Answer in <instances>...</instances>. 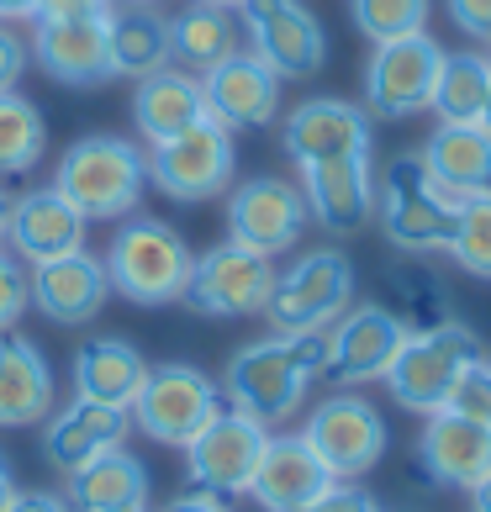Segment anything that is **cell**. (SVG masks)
Wrapping results in <instances>:
<instances>
[{
    "mask_svg": "<svg viewBox=\"0 0 491 512\" xmlns=\"http://www.w3.org/2000/svg\"><path fill=\"white\" fill-rule=\"evenodd\" d=\"M418 465L439 486H455V491L481 486L491 476V428L444 407L428 412V423L418 433Z\"/></svg>",
    "mask_w": 491,
    "mask_h": 512,
    "instance_id": "obj_21",
    "label": "cell"
},
{
    "mask_svg": "<svg viewBox=\"0 0 491 512\" xmlns=\"http://www.w3.org/2000/svg\"><path fill=\"white\" fill-rule=\"evenodd\" d=\"M106 296H111L106 264L90 249L32 264V307L48 322H59V328H85V322L106 307Z\"/></svg>",
    "mask_w": 491,
    "mask_h": 512,
    "instance_id": "obj_22",
    "label": "cell"
},
{
    "mask_svg": "<svg viewBox=\"0 0 491 512\" xmlns=\"http://www.w3.org/2000/svg\"><path fill=\"white\" fill-rule=\"evenodd\" d=\"M470 512H491V476L481 486H470Z\"/></svg>",
    "mask_w": 491,
    "mask_h": 512,
    "instance_id": "obj_47",
    "label": "cell"
},
{
    "mask_svg": "<svg viewBox=\"0 0 491 512\" xmlns=\"http://www.w3.org/2000/svg\"><path fill=\"white\" fill-rule=\"evenodd\" d=\"M444 254L455 259L465 275L491 280V191L465 196V201L455 206V233H449Z\"/></svg>",
    "mask_w": 491,
    "mask_h": 512,
    "instance_id": "obj_34",
    "label": "cell"
},
{
    "mask_svg": "<svg viewBox=\"0 0 491 512\" xmlns=\"http://www.w3.org/2000/svg\"><path fill=\"white\" fill-rule=\"evenodd\" d=\"M53 412V370L22 333H0V428H43Z\"/></svg>",
    "mask_w": 491,
    "mask_h": 512,
    "instance_id": "obj_27",
    "label": "cell"
},
{
    "mask_svg": "<svg viewBox=\"0 0 491 512\" xmlns=\"http://www.w3.org/2000/svg\"><path fill=\"white\" fill-rule=\"evenodd\" d=\"M111 6H159V0H111Z\"/></svg>",
    "mask_w": 491,
    "mask_h": 512,
    "instance_id": "obj_51",
    "label": "cell"
},
{
    "mask_svg": "<svg viewBox=\"0 0 491 512\" xmlns=\"http://www.w3.org/2000/svg\"><path fill=\"white\" fill-rule=\"evenodd\" d=\"M6 222H11V196L0 191V243H6Z\"/></svg>",
    "mask_w": 491,
    "mask_h": 512,
    "instance_id": "obj_48",
    "label": "cell"
},
{
    "mask_svg": "<svg viewBox=\"0 0 491 512\" xmlns=\"http://www.w3.org/2000/svg\"><path fill=\"white\" fill-rule=\"evenodd\" d=\"M301 196L307 212L328 227V233L349 238L375 222V169L370 159H328L301 169Z\"/></svg>",
    "mask_w": 491,
    "mask_h": 512,
    "instance_id": "obj_23",
    "label": "cell"
},
{
    "mask_svg": "<svg viewBox=\"0 0 491 512\" xmlns=\"http://www.w3.org/2000/svg\"><path fill=\"white\" fill-rule=\"evenodd\" d=\"M280 74L259 59L254 48H238L233 59H222L217 69L201 74V90H206V111L222 122V127H264L280 117Z\"/></svg>",
    "mask_w": 491,
    "mask_h": 512,
    "instance_id": "obj_19",
    "label": "cell"
},
{
    "mask_svg": "<svg viewBox=\"0 0 491 512\" xmlns=\"http://www.w3.org/2000/svg\"><path fill=\"white\" fill-rule=\"evenodd\" d=\"M32 59L48 80L69 90H90L117 80L111 69V11H74V16H37Z\"/></svg>",
    "mask_w": 491,
    "mask_h": 512,
    "instance_id": "obj_12",
    "label": "cell"
},
{
    "mask_svg": "<svg viewBox=\"0 0 491 512\" xmlns=\"http://www.w3.org/2000/svg\"><path fill=\"white\" fill-rule=\"evenodd\" d=\"M270 428L254 423L249 412L222 407L212 423H206L191 444H185V470H191L196 491H212V497H243L254 481V465L264 454Z\"/></svg>",
    "mask_w": 491,
    "mask_h": 512,
    "instance_id": "obj_14",
    "label": "cell"
},
{
    "mask_svg": "<svg viewBox=\"0 0 491 512\" xmlns=\"http://www.w3.org/2000/svg\"><path fill=\"white\" fill-rule=\"evenodd\" d=\"M64 502L74 512H148V470L127 444L101 449L96 460L69 470Z\"/></svg>",
    "mask_w": 491,
    "mask_h": 512,
    "instance_id": "obj_25",
    "label": "cell"
},
{
    "mask_svg": "<svg viewBox=\"0 0 491 512\" xmlns=\"http://www.w3.org/2000/svg\"><path fill=\"white\" fill-rule=\"evenodd\" d=\"M328 375V333H270L243 344L222 370V396L254 423H291L307 386Z\"/></svg>",
    "mask_w": 491,
    "mask_h": 512,
    "instance_id": "obj_1",
    "label": "cell"
},
{
    "mask_svg": "<svg viewBox=\"0 0 491 512\" xmlns=\"http://www.w3.org/2000/svg\"><path fill=\"white\" fill-rule=\"evenodd\" d=\"M27 307H32V270L0 249V333H11Z\"/></svg>",
    "mask_w": 491,
    "mask_h": 512,
    "instance_id": "obj_38",
    "label": "cell"
},
{
    "mask_svg": "<svg viewBox=\"0 0 491 512\" xmlns=\"http://www.w3.org/2000/svg\"><path fill=\"white\" fill-rule=\"evenodd\" d=\"M444 11L455 16V27L476 43H491V0H444Z\"/></svg>",
    "mask_w": 491,
    "mask_h": 512,
    "instance_id": "obj_41",
    "label": "cell"
},
{
    "mask_svg": "<svg viewBox=\"0 0 491 512\" xmlns=\"http://www.w3.org/2000/svg\"><path fill=\"white\" fill-rule=\"evenodd\" d=\"M74 11H111V0H43V16H74Z\"/></svg>",
    "mask_w": 491,
    "mask_h": 512,
    "instance_id": "obj_45",
    "label": "cell"
},
{
    "mask_svg": "<svg viewBox=\"0 0 491 512\" xmlns=\"http://www.w3.org/2000/svg\"><path fill=\"white\" fill-rule=\"evenodd\" d=\"M412 333V322L381 307V301H360L328 328V375L338 386H365V381H386L391 359L402 354Z\"/></svg>",
    "mask_w": 491,
    "mask_h": 512,
    "instance_id": "obj_15",
    "label": "cell"
},
{
    "mask_svg": "<svg viewBox=\"0 0 491 512\" xmlns=\"http://www.w3.org/2000/svg\"><path fill=\"white\" fill-rule=\"evenodd\" d=\"M11 497H16V476H11V460L0 454V512L11 507Z\"/></svg>",
    "mask_w": 491,
    "mask_h": 512,
    "instance_id": "obj_46",
    "label": "cell"
},
{
    "mask_svg": "<svg viewBox=\"0 0 491 512\" xmlns=\"http://www.w3.org/2000/svg\"><path fill=\"white\" fill-rule=\"evenodd\" d=\"M455 196L433 185L423 154H396L375 180V217L402 254H444L455 233Z\"/></svg>",
    "mask_w": 491,
    "mask_h": 512,
    "instance_id": "obj_5",
    "label": "cell"
},
{
    "mask_svg": "<svg viewBox=\"0 0 491 512\" xmlns=\"http://www.w3.org/2000/svg\"><path fill=\"white\" fill-rule=\"evenodd\" d=\"M85 233L90 222L85 212L74 206L59 185H37V191H22L11 201V222H6V243L11 254L27 264H48V259H64L74 249H85Z\"/></svg>",
    "mask_w": 491,
    "mask_h": 512,
    "instance_id": "obj_18",
    "label": "cell"
},
{
    "mask_svg": "<svg viewBox=\"0 0 491 512\" xmlns=\"http://www.w3.org/2000/svg\"><path fill=\"white\" fill-rule=\"evenodd\" d=\"M476 359H481V333L455 322V317L433 322V328H412L402 354L386 370V391L396 407L428 417L449 402V391L465 375V365H476Z\"/></svg>",
    "mask_w": 491,
    "mask_h": 512,
    "instance_id": "obj_4",
    "label": "cell"
},
{
    "mask_svg": "<svg viewBox=\"0 0 491 512\" xmlns=\"http://www.w3.org/2000/svg\"><path fill=\"white\" fill-rule=\"evenodd\" d=\"M396 307H418V328H433V322H449V291L439 286V275H428L423 264H407V270L391 275Z\"/></svg>",
    "mask_w": 491,
    "mask_h": 512,
    "instance_id": "obj_36",
    "label": "cell"
},
{
    "mask_svg": "<svg viewBox=\"0 0 491 512\" xmlns=\"http://www.w3.org/2000/svg\"><path fill=\"white\" fill-rule=\"evenodd\" d=\"M169 64V16L154 6H122L111 11V69L117 80H143Z\"/></svg>",
    "mask_w": 491,
    "mask_h": 512,
    "instance_id": "obj_31",
    "label": "cell"
},
{
    "mask_svg": "<svg viewBox=\"0 0 491 512\" xmlns=\"http://www.w3.org/2000/svg\"><path fill=\"white\" fill-rule=\"evenodd\" d=\"M201 6H228V11H238L243 0H201Z\"/></svg>",
    "mask_w": 491,
    "mask_h": 512,
    "instance_id": "obj_50",
    "label": "cell"
},
{
    "mask_svg": "<svg viewBox=\"0 0 491 512\" xmlns=\"http://www.w3.org/2000/svg\"><path fill=\"white\" fill-rule=\"evenodd\" d=\"M201 117H212V111H206L201 74H191V69L164 64V69L143 74V80L132 85V127H138L148 143L175 138V132L196 127Z\"/></svg>",
    "mask_w": 491,
    "mask_h": 512,
    "instance_id": "obj_26",
    "label": "cell"
},
{
    "mask_svg": "<svg viewBox=\"0 0 491 512\" xmlns=\"http://www.w3.org/2000/svg\"><path fill=\"white\" fill-rule=\"evenodd\" d=\"M53 185L80 206L85 222H117L148 191V154L127 138L96 132V138H80L64 148Z\"/></svg>",
    "mask_w": 491,
    "mask_h": 512,
    "instance_id": "obj_3",
    "label": "cell"
},
{
    "mask_svg": "<svg viewBox=\"0 0 491 512\" xmlns=\"http://www.w3.org/2000/svg\"><path fill=\"white\" fill-rule=\"evenodd\" d=\"M6 512H74L59 491H16Z\"/></svg>",
    "mask_w": 491,
    "mask_h": 512,
    "instance_id": "obj_42",
    "label": "cell"
},
{
    "mask_svg": "<svg viewBox=\"0 0 491 512\" xmlns=\"http://www.w3.org/2000/svg\"><path fill=\"white\" fill-rule=\"evenodd\" d=\"M301 439L312 444V454L328 465L333 481H360L386 454V417L360 391H333L301 423Z\"/></svg>",
    "mask_w": 491,
    "mask_h": 512,
    "instance_id": "obj_9",
    "label": "cell"
},
{
    "mask_svg": "<svg viewBox=\"0 0 491 512\" xmlns=\"http://www.w3.org/2000/svg\"><path fill=\"white\" fill-rule=\"evenodd\" d=\"M486 90H491V59L486 53H444L428 111H439V122H481Z\"/></svg>",
    "mask_w": 491,
    "mask_h": 512,
    "instance_id": "obj_32",
    "label": "cell"
},
{
    "mask_svg": "<svg viewBox=\"0 0 491 512\" xmlns=\"http://www.w3.org/2000/svg\"><path fill=\"white\" fill-rule=\"evenodd\" d=\"M101 264H106L111 291L127 296L132 307H169V301L185 296V280H191L196 254L169 222L132 217L111 233Z\"/></svg>",
    "mask_w": 491,
    "mask_h": 512,
    "instance_id": "obj_2",
    "label": "cell"
},
{
    "mask_svg": "<svg viewBox=\"0 0 491 512\" xmlns=\"http://www.w3.org/2000/svg\"><path fill=\"white\" fill-rule=\"evenodd\" d=\"M159 512H233V507H228V497H212V491H185V497H175Z\"/></svg>",
    "mask_w": 491,
    "mask_h": 512,
    "instance_id": "obj_43",
    "label": "cell"
},
{
    "mask_svg": "<svg viewBox=\"0 0 491 512\" xmlns=\"http://www.w3.org/2000/svg\"><path fill=\"white\" fill-rule=\"evenodd\" d=\"M444 412H460V417H470V423H486L491 428V359L465 365V375L455 381V391H449Z\"/></svg>",
    "mask_w": 491,
    "mask_h": 512,
    "instance_id": "obj_37",
    "label": "cell"
},
{
    "mask_svg": "<svg viewBox=\"0 0 491 512\" xmlns=\"http://www.w3.org/2000/svg\"><path fill=\"white\" fill-rule=\"evenodd\" d=\"M481 127L491 132V90H486V106H481Z\"/></svg>",
    "mask_w": 491,
    "mask_h": 512,
    "instance_id": "obj_49",
    "label": "cell"
},
{
    "mask_svg": "<svg viewBox=\"0 0 491 512\" xmlns=\"http://www.w3.org/2000/svg\"><path fill=\"white\" fill-rule=\"evenodd\" d=\"M217 412H222V386H212V375L196 365H180V359L148 365L143 386L127 407L138 433H148L154 444H169V449H185Z\"/></svg>",
    "mask_w": 491,
    "mask_h": 512,
    "instance_id": "obj_7",
    "label": "cell"
},
{
    "mask_svg": "<svg viewBox=\"0 0 491 512\" xmlns=\"http://www.w3.org/2000/svg\"><path fill=\"white\" fill-rule=\"evenodd\" d=\"M444 48L428 32L375 43L365 64V111L381 122H412L433 106V80H439Z\"/></svg>",
    "mask_w": 491,
    "mask_h": 512,
    "instance_id": "obj_10",
    "label": "cell"
},
{
    "mask_svg": "<svg viewBox=\"0 0 491 512\" xmlns=\"http://www.w3.org/2000/svg\"><path fill=\"white\" fill-rule=\"evenodd\" d=\"M423 164L444 196H481L491 191V132L481 122H439L423 143Z\"/></svg>",
    "mask_w": 491,
    "mask_h": 512,
    "instance_id": "obj_28",
    "label": "cell"
},
{
    "mask_svg": "<svg viewBox=\"0 0 491 512\" xmlns=\"http://www.w3.org/2000/svg\"><path fill=\"white\" fill-rule=\"evenodd\" d=\"M148 375V359L138 354V344L127 338H90V344L74 354V396L85 402H101V407H132Z\"/></svg>",
    "mask_w": 491,
    "mask_h": 512,
    "instance_id": "obj_29",
    "label": "cell"
},
{
    "mask_svg": "<svg viewBox=\"0 0 491 512\" xmlns=\"http://www.w3.org/2000/svg\"><path fill=\"white\" fill-rule=\"evenodd\" d=\"M333 486L328 465L312 454V444L301 433H270L264 439V454L254 465V481H249V497L264 512H301L312 507L323 491Z\"/></svg>",
    "mask_w": 491,
    "mask_h": 512,
    "instance_id": "obj_20",
    "label": "cell"
},
{
    "mask_svg": "<svg viewBox=\"0 0 491 512\" xmlns=\"http://www.w3.org/2000/svg\"><path fill=\"white\" fill-rule=\"evenodd\" d=\"M270 286H275V264L228 238L217 249L196 254L191 280H185V301L201 317H254L270 301Z\"/></svg>",
    "mask_w": 491,
    "mask_h": 512,
    "instance_id": "obj_13",
    "label": "cell"
},
{
    "mask_svg": "<svg viewBox=\"0 0 491 512\" xmlns=\"http://www.w3.org/2000/svg\"><path fill=\"white\" fill-rule=\"evenodd\" d=\"M301 512H386L381 502L370 497L365 486H354V481H333L323 497H317L312 507H301Z\"/></svg>",
    "mask_w": 491,
    "mask_h": 512,
    "instance_id": "obj_39",
    "label": "cell"
},
{
    "mask_svg": "<svg viewBox=\"0 0 491 512\" xmlns=\"http://www.w3.org/2000/svg\"><path fill=\"white\" fill-rule=\"evenodd\" d=\"M370 111L338 96H312L301 101L286 122H280V138H286V154L307 169V164H328V159H370Z\"/></svg>",
    "mask_w": 491,
    "mask_h": 512,
    "instance_id": "obj_17",
    "label": "cell"
},
{
    "mask_svg": "<svg viewBox=\"0 0 491 512\" xmlns=\"http://www.w3.org/2000/svg\"><path fill=\"white\" fill-rule=\"evenodd\" d=\"M238 22L249 32V48L280 80H312L328 64V32L301 0H243Z\"/></svg>",
    "mask_w": 491,
    "mask_h": 512,
    "instance_id": "obj_11",
    "label": "cell"
},
{
    "mask_svg": "<svg viewBox=\"0 0 491 512\" xmlns=\"http://www.w3.org/2000/svg\"><path fill=\"white\" fill-rule=\"evenodd\" d=\"M43 0H0V22H37Z\"/></svg>",
    "mask_w": 491,
    "mask_h": 512,
    "instance_id": "obj_44",
    "label": "cell"
},
{
    "mask_svg": "<svg viewBox=\"0 0 491 512\" xmlns=\"http://www.w3.org/2000/svg\"><path fill=\"white\" fill-rule=\"evenodd\" d=\"M238 169V148H233V127H222L217 117H201L196 127L175 132L164 143H148V180L159 185L169 201H212L233 185Z\"/></svg>",
    "mask_w": 491,
    "mask_h": 512,
    "instance_id": "obj_8",
    "label": "cell"
},
{
    "mask_svg": "<svg viewBox=\"0 0 491 512\" xmlns=\"http://www.w3.org/2000/svg\"><path fill=\"white\" fill-rule=\"evenodd\" d=\"M354 307V264L344 249H307L296 264L275 270L264 317L275 333H328Z\"/></svg>",
    "mask_w": 491,
    "mask_h": 512,
    "instance_id": "obj_6",
    "label": "cell"
},
{
    "mask_svg": "<svg viewBox=\"0 0 491 512\" xmlns=\"http://www.w3.org/2000/svg\"><path fill=\"white\" fill-rule=\"evenodd\" d=\"M349 11H354V27H360L370 43L428 32V0H349Z\"/></svg>",
    "mask_w": 491,
    "mask_h": 512,
    "instance_id": "obj_35",
    "label": "cell"
},
{
    "mask_svg": "<svg viewBox=\"0 0 491 512\" xmlns=\"http://www.w3.org/2000/svg\"><path fill=\"white\" fill-rule=\"evenodd\" d=\"M127 423H132V417L122 407H101V402L74 396L69 407L48 412V423H43V460L69 476L74 465L96 460L101 449H117L127 439Z\"/></svg>",
    "mask_w": 491,
    "mask_h": 512,
    "instance_id": "obj_24",
    "label": "cell"
},
{
    "mask_svg": "<svg viewBox=\"0 0 491 512\" xmlns=\"http://www.w3.org/2000/svg\"><path fill=\"white\" fill-rule=\"evenodd\" d=\"M307 222H312L307 196H301V185H291V180L254 175V180H238L233 196H228V238L264 254V259L296 249V238Z\"/></svg>",
    "mask_w": 491,
    "mask_h": 512,
    "instance_id": "obj_16",
    "label": "cell"
},
{
    "mask_svg": "<svg viewBox=\"0 0 491 512\" xmlns=\"http://www.w3.org/2000/svg\"><path fill=\"white\" fill-rule=\"evenodd\" d=\"M43 148H48L43 111L27 96L6 90V96H0V175H32L37 159H43Z\"/></svg>",
    "mask_w": 491,
    "mask_h": 512,
    "instance_id": "obj_33",
    "label": "cell"
},
{
    "mask_svg": "<svg viewBox=\"0 0 491 512\" xmlns=\"http://www.w3.org/2000/svg\"><path fill=\"white\" fill-rule=\"evenodd\" d=\"M238 48H243V22L228 6H201V0H191L185 11L169 16V64L206 74L222 59H233Z\"/></svg>",
    "mask_w": 491,
    "mask_h": 512,
    "instance_id": "obj_30",
    "label": "cell"
},
{
    "mask_svg": "<svg viewBox=\"0 0 491 512\" xmlns=\"http://www.w3.org/2000/svg\"><path fill=\"white\" fill-rule=\"evenodd\" d=\"M27 64H32V48H27L11 27H0V96H6V90H16V80L27 74Z\"/></svg>",
    "mask_w": 491,
    "mask_h": 512,
    "instance_id": "obj_40",
    "label": "cell"
}]
</instances>
